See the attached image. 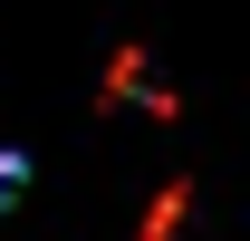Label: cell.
I'll list each match as a JSON object with an SVG mask.
<instances>
[{
	"mask_svg": "<svg viewBox=\"0 0 250 241\" xmlns=\"http://www.w3.org/2000/svg\"><path fill=\"white\" fill-rule=\"evenodd\" d=\"M173 222H183V193H164V203L145 212V241H173Z\"/></svg>",
	"mask_w": 250,
	"mask_h": 241,
	"instance_id": "6da1fadb",
	"label": "cell"
},
{
	"mask_svg": "<svg viewBox=\"0 0 250 241\" xmlns=\"http://www.w3.org/2000/svg\"><path fill=\"white\" fill-rule=\"evenodd\" d=\"M20 183H29V164H20V154H0V203H10Z\"/></svg>",
	"mask_w": 250,
	"mask_h": 241,
	"instance_id": "7a4b0ae2",
	"label": "cell"
}]
</instances>
